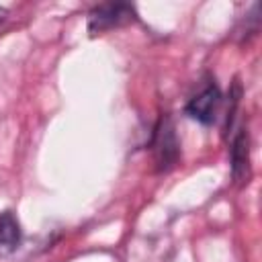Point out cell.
<instances>
[{
	"label": "cell",
	"instance_id": "6da1fadb",
	"mask_svg": "<svg viewBox=\"0 0 262 262\" xmlns=\"http://www.w3.org/2000/svg\"><path fill=\"white\" fill-rule=\"evenodd\" d=\"M135 20V8L125 2H104L90 10L88 14V31L92 35L123 27Z\"/></svg>",
	"mask_w": 262,
	"mask_h": 262
},
{
	"label": "cell",
	"instance_id": "7a4b0ae2",
	"mask_svg": "<svg viewBox=\"0 0 262 262\" xmlns=\"http://www.w3.org/2000/svg\"><path fill=\"white\" fill-rule=\"evenodd\" d=\"M221 106V94H219V88L215 84H209L205 86L196 96L190 98V102L186 104V113L196 119L199 123H213L215 117H217V111Z\"/></svg>",
	"mask_w": 262,
	"mask_h": 262
},
{
	"label": "cell",
	"instance_id": "3957f363",
	"mask_svg": "<svg viewBox=\"0 0 262 262\" xmlns=\"http://www.w3.org/2000/svg\"><path fill=\"white\" fill-rule=\"evenodd\" d=\"M20 244V223L12 211L0 215V258H8Z\"/></svg>",
	"mask_w": 262,
	"mask_h": 262
},
{
	"label": "cell",
	"instance_id": "277c9868",
	"mask_svg": "<svg viewBox=\"0 0 262 262\" xmlns=\"http://www.w3.org/2000/svg\"><path fill=\"white\" fill-rule=\"evenodd\" d=\"M248 168H250V147H248V133L242 129V133L233 139L231 145V170L235 180L248 178Z\"/></svg>",
	"mask_w": 262,
	"mask_h": 262
},
{
	"label": "cell",
	"instance_id": "5b68a950",
	"mask_svg": "<svg viewBox=\"0 0 262 262\" xmlns=\"http://www.w3.org/2000/svg\"><path fill=\"white\" fill-rule=\"evenodd\" d=\"M158 141H160V147H158V162L162 166L174 162L176 154H178V143L174 139V133H172V127H166L158 131Z\"/></svg>",
	"mask_w": 262,
	"mask_h": 262
},
{
	"label": "cell",
	"instance_id": "8992f818",
	"mask_svg": "<svg viewBox=\"0 0 262 262\" xmlns=\"http://www.w3.org/2000/svg\"><path fill=\"white\" fill-rule=\"evenodd\" d=\"M6 14H8V10H6L4 6H0V23H4V18H6Z\"/></svg>",
	"mask_w": 262,
	"mask_h": 262
}]
</instances>
